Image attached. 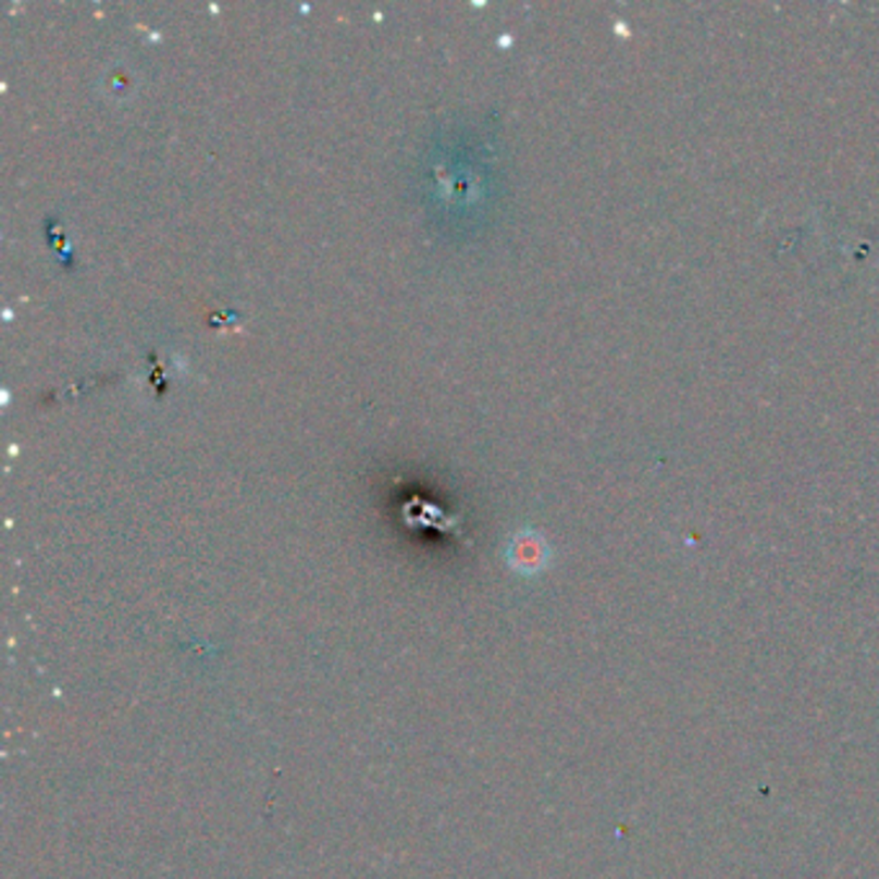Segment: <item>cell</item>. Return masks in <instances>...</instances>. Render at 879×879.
Listing matches in <instances>:
<instances>
[{"label": "cell", "mask_w": 879, "mask_h": 879, "mask_svg": "<svg viewBox=\"0 0 879 879\" xmlns=\"http://www.w3.org/2000/svg\"><path fill=\"white\" fill-rule=\"evenodd\" d=\"M547 557V547H544L542 536L532 532L519 534L511 542V562L521 570H536Z\"/></svg>", "instance_id": "cell-1"}]
</instances>
